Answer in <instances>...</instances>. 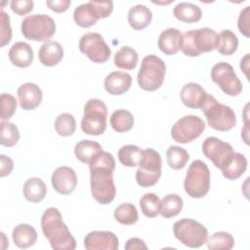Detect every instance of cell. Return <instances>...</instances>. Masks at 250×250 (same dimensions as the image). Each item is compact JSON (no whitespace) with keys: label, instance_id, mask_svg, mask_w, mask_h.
I'll list each match as a JSON object with an SVG mask.
<instances>
[{"label":"cell","instance_id":"6da1fadb","mask_svg":"<svg viewBox=\"0 0 250 250\" xmlns=\"http://www.w3.org/2000/svg\"><path fill=\"white\" fill-rule=\"evenodd\" d=\"M91 192L94 199L103 205L109 204L115 197L113 182L115 159L111 153L102 150L89 163Z\"/></svg>","mask_w":250,"mask_h":250},{"label":"cell","instance_id":"7a4b0ae2","mask_svg":"<svg viewBox=\"0 0 250 250\" xmlns=\"http://www.w3.org/2000/svg\"><path fill=\"white\" fill-rule=\"evenodd\" d=\"M41 229L44 236L55 250H74L75 238L62 222V214L56 207H49L41 217Z\"/></svg>","mask_w":250,"mask_h":250},{"label":"cell","instance_id":"3957f363","mask_svg":"<svg viewBox=\"0 0 250 250\" xmlns=\"http://www.w3.org/2000/svg\"><path fill=\"white\" fill-rule=\"evenodd\" d=\"M218 33L210 27L191 29L183 34L181 50L188 57H198L217 48Z\"/></svg>","mask_w":250,"mask_h":250},{"label":"cell","instance_id":"277c9868","mask_svg":"<svg viewBox=\"0 0 250 250\" xmlns=\"http://www.w3.org/2000/svg\"><path fill=\"white\" fill-rule=\"evenodd\" d=\"M201 109L208 125L217 131L227 132L236 125V116L231 107L219 103L212 95L208 94Z\"/></svg>","mask_w":250,"mask_h":250},{"label":"cell","instance_id":"5b68a950","mask_svg":"<svg viewBox=\"0 0 250 250\" xmlns=\"http://www.w3.org/2000/svg\"><path fill=\"white\" fill-rule=\"evenodd\" d=\"M165 73V62L156 55H147L142 61L137 81L143 90L152 92L162 86Z\"/></svg>","mask_w":250,"mask_h":250},{"label":"cell","instance_id":"8992f818","mask_svg":"<svg viewBox=\"0 0 250 250\" xmlns=\"http://www.w3.org/2000/svg\"><path fill=\"white\" fill-rule=\"evenodd\" d=\"M185 191L192 198L204 197L210 188V171L202 160H193L188 168L185 182Z\"/></svg>","mask_w":250,"mask_h":250},{"label":"cell","instance_id":"52a82bcc","mask_svg":"<svg viewBox=\"0 0 250 250\" xmlns=\"http://www.w3.org/2000/svg\"><path fill=\"white\" fill-rule=\"evenodd\" d=\"M136 172V181L143 188L154 186L162 172V160L159 152L153 148L143 149Z\"/></svg>","mask_w":250,"mask_h":250},{"label":"cell","instance_id":"ba28073f","mask_svg":"<svg viewBox=\"0 0 250 250\" xmlns=\"http://www.w3.org/2000/svg\"><path fill=\"white\" fill-rule=\"evenodd\" d=\"M106 118L107 107L105 104L98 99H90L84 105L81 129L87 135H102L106 128Z\"/></svg>","mask_w":250,"mask_h":250},{"label":"cell","instance_id":"9c48e42d","mask_svg":"<svg viewBox=\"0 0 250 250\" xmlns=\"http://www.w3.org/2000/svg\"><path fill=\"white\" fill-rule=\"evenodd\" d=\"M173 232L181 243L190 248L201 247L208 238L207 229L199 222L188 218L175 222Z\"/></svg>","mask_w":250,"mask_h":250},{"label":"cell","instance_id":"30bf717a","mask_svg":"<svg viewBox=\"0 0 250 250\" xmlns=\"http://www.w3.org/2000/svg\"><path fill=\"white\" fill-rule=\"evenodd\" d=\"M21 29L26 39L48 41L56 32V23L54 19L46 14H34L22 20Z\"/></svg>","mask_w":250,"mask_h":250},{"label":"cell","instance_id":"8fae6325","mask_svg":"<svg viewBox=\"0 0 250 250\" xmlns=\"http://www.w3.org/2000/svg\"><path fill=\"white\" fill-rule=\"evenodd\" d=\"M113 11L112 1L91 0L77 6L73 12V20L80 27H90L100 19H105Z\"/></svg>","mask_w":250,"mask_h":250},{"label":"cell","instance_id":"7c38bea8","mask_svg":"<svg viewBox=\"0 0 250 250\" xmlns=\"http://www.w3.org/2000/svg\"><path fill=\"white\" fill-rule=\"evenodd\" d=\"M211 79L228 96H238L242 91V83L229 62L215 63L211 69Z\"/></svg>","mask_w":250,"mask_h":250},{"label":"cell","instance_id":"4fadbf2b","mask_svg":"<svg viewBox=\"0 0 250 250\" xmlns=\"http://www.w3.org/2000/svg\"><path fill=\"white\" fill-rule=\"evenodd\" d=\"M205 130L204 121L197 115L183 116L171 128L172 139L180 144H187L197 139Z\"/></svg>","mask_w":250,"mask_h":250},{"label":"cell","instance_id":"5bb4252c","mask_svg":"<svg viewBox=\"0 0 250 250\" xmlns=\"http://www.w3.org/2000/svg\"><path fill=\"white\" fill-rule=\"evenodd\" d=\"M79 50L90 61L103 63L110 57V48L100 33L87 32L79 39Z\"/></svg>","mask_w":250,"mask_h":250},{"label":"cell","instance_id":"9a60e30c","mask_svg":"<svg viewBox=\"0 0 250 250\" xmlns=\"http://www.w3.org/2000/svg\"><path fill=\"white\" fill-rule=\"evenodd\" d=\"M202 152L219 169L227 166L234 153L230 144L216 137H208L204 140Z\"/></svg>","mask_w":250,"mask_h":250},{"label":"cell","instance_id":"2e32d148","mask_svg":"<svg viewBox=\"0 0 250 250\" xmlns=\"http://www.w3.org/2000/svg\"><path fill=\"white\" fill-rule=\"evenodd\" d=\"M118 246L116 234L107 230H93L84 238V247L88 250H117Z\"/></svg>","mask_w":250,"mask_h":250},{"label":"cell","instance_id":"e0dca14e","mask_svg":"<svg viewBox=\"0 0 250 250\" xmlns=\"http://www.w3.org/2000/svg\"><path fill=\"white\" fill-rule=\"evenodd\" d=\"M51 183L57 192L61 194H70L76 188L77 176L71 167L61 166L53 172Z\"/></svg>","mask_w":250,"mask_h":250},{"label":"cell","instance_id":"ac0fdd59","mask_svg":"<svg viewBox=\"0 0 250 250\" xmlns=\"http://www.w3.org/2000/svg\"><path fill=\"white\" fill-rule=\"evenodd\" d=\"M20 105L24 110L35 109L42 102L43 93L41 88L31 82H26L18 88Z\"/></svg>","mask_w":250,"mask_h":250},{"label":"cell","instance_id":"d6986e66","mask_svg":"<svg viewBox=\"0 0 250 250\" xmlns=\"http://www.w3.org/2000/svg\"><path fill=\"white\" fill-rule=\"evenodd\" d=\"M207 96L203 87L194 82L185 84L180 93L182 103L189 108H201Z\"/></svg>","mask_w":250,"mask_h":250},{"label":"cell","instance_id":"ffe728a7","mask_svg":"<svg viewBox=\"0 0 250 250\" xmlns=\"http://www.w3.org/2000/svg\"><path fill=\"white\" fill-rule=\"evenodd\" d=\"M132 84V76L123 71H112L104 81L105 91L113 96H119L127 92Z\"/></svg>","mask_w":250,"mask_h":250},{"label":"cell","instance_id":"44dd1931","mask_svg":"<svg viewBox=\"0 0 250 250\" xmlns=\"http://www.w3.org/2000/svg\"><path fill=\"white\" fill-rule=\"evenodd\" d=\"M183 33L174 27L163 30L158 37V48L165 55H175L181 50Z\"/></svg>","mask_w":250,"mask_h":250},{"label":"cell","instance_id":"7402d4cb","mask_svg":"<svg viewBox=\"0 0 250 250\" xmlns=\"http://www.w3.org/2000/svg\"><path fill=\"white\" fill-rule=\"evenodd\" d=\"M10 62L18 67H27L33 62V50L29 44L18 41L9 50Z\"/></svg>","mask_w":250,"mask_h":250},{"label":"cell","instance_id":"603a6c76","mask_svg":"<svg viewBox=\"0 0 250 250\" xmlns=\"http://www.w3.org/2000/svg\"><path fill=\"white\" fill-rule=\"evenodd\" d=\"M38 58L40 62L46 66L57 65L63 58V49L59 42L48 40L40 47Z\"/></svg>","mask_w":250,"mask_h":250},{"label":"cell","instance_id":"cb8c5ba5","mask_svg":"<svg viewBox=\"0 0 250 250\" xmlns=\"http://www.w3.org/2000/svg\"><path fill=\"white\" fill-rule=\"evenodd\" d=\"M152 20L151 11L145 5L138 4L128 11V22L135 30H142L149 25Z\"/></svg>","mask_w":250,"mask_h":250},{"label":"cell","instance_id":"d4e9b609","mask_svg":"<svg viewBox=\"0 0 250 250\" xmlns=\"http://www.w3.org/2000/svg\"><path fill=\"white\" fill-rule=\"evenodd\" d=\"M13 240L17 247L26 249L34 245L37 240V232L28 224H20L13 229Z\"/></svg>","mask_w":250,"mask_h":250},{"label":"cell","instance_id":"484cf974","mask_svg":"<svg viewBox=\"0 0 250 250\" xmlns=\"http://www.w3.org/2000/svg\"><path fill=\"white\" fill-rule=\"evenodd\" d=\"M173 15L179 21L188 23L197 22L202 18L201 9L197 5L189 2L178 3L174 7Z\"/></svg>","mask_w":250,"mask_h":250},{"label":"cell","instance_id":"4316f807","mask_svg":"<svg viewBox=\"0 0 250 250\" xmlns=\"http://www.w3.org/2000/svg\"><path fill=\"white\" fill-rule=\"evenodd\" d=\"M22 192L27 201L38 203L44 199L47 193V187L40 178H29L23 184Z\"/></svg>","mask_w":250,"mask_h":250},{"label":"cell","instance_id":"83f0119b","mask_svg":"<svg viewBox=\"0 0 250 250\" xmlns=\"http://www.w3.org/2000/svg\"><path fill=\"white\" fill-rule=\"evenodd\" d=\"M102 150V146L99 143L91 140H82L78 142L74 147V153L76 158L79 161L88 165L93 160V158Z\"/></svg>","mask_w":250,"mask_h":250},{"label":"cell","instance_id":"f1b7e54d","mask_svg":"<svg viewBox=\"0 0 250 250\" xmlns=\"http://www.w3.org/2000/svg\"><path fill=\"white\" fill-rule=\"evenodd\" d=\"M247 158L240 152H234L229 163L222 170L223 176L228 180H236L244 174L247 169Z\"/></svg>","mask_w":250,"mask_h":250},{"label":"cell","instance_id":"f546056e","mask_svg":"<svg viewBox=\"0 0 250 250\" xmlns=\"http://www.w3.org/2000/svg\"><path fill=\"white\" fill-rule=\"evenodd\" d=\"M139 55L137 51L129 46L121 47L114 55L113 62L115 66L121 69H134L138 63Z\"/></svg>","mask_w":250,"mask_h":250},{"label":"cell","instance_id":"4dcf8cb0","mask_svg":"<svg viewBox=\"0 0 250 250\" xmlns=\"http://www.w3.org/2000/svg\"><path fill=\"white\" fill-rule=\"evenodd\" d=\"M184 206L183 198L176 193H169L160 200L159 214L163 218H172L181 213Z\"/></svg>","mask_w":250,"mask_h":250},{"label":"cell","instance_id":"1f68e13d","mask_svg":"<svg viewBox=\"0 0 250 250\" xmlns=\"http://www.w3.org/2000/svg\"><path fill=\"white\" fill-rule=\"evenodd\" d=\"M110 126L117 133L130 131L134 126V116L126 109H117L110 115Z\"/></svg>","mask_w":250,"mask_h":250},{"label":"cell","instance_id":"d6a6232c","mask_svg":"<svg viewBox=\"0 0 250 250\" xmlns=\"http://www.w3.org/2000/svg\"><path fill=\"white\" fill-rule=\"evenodd\" d=\"M238 48V38L229 29H224L218 34L217 51L224 56H230Z\"/></svg>","mask_w":250,"mask_h":250},{"label":"cell","instance_id":"836d02e7","mask_svg":"<svg viewBox=\"0 0 250 250\" xmlns=\"http://www.w3.org/2000/svg\"><path fill=\"white\" fill-rule=\"evenodd\" d=\"M114 219L121 225H134L139 220V214L137 208L132 203H122L118 205L113 213Z\"/></svg>","mask_w":250,"mask_h":250},{"label":"cell","instance_id":"e575fe53","mask_svg":"<svg viewBox=\"0 0 250 250\" xmlns=\"http://www.w3.org/2000/svg\"><path fill=\"white\" fill-rule=\"evenodd\" d=\"M166 159L172 169L181 170L187 165L189 154L185 148L179 146H171L166 151Z\"/></svg>","mask_w":250,"mask_h":250},{"label":"cell","instance_id":"d590c367","mask_svg":"<svg viewBox=\"0 0 250 250\" xmlns=\"http://www.w3.org/2000/svg\"><path fill=\"white\" fill-rule=\"evenodd\" d=\"M143 149L135 145H126L119 148L117 152L118 160L126 167H135L139 164Z\"/></svg>","mask_w":250,"mask_h":250},{"label":"cell","instance_id":"8d00e7d4","mask_svg":"<svg viewBox=\"0 0 250 250\" xmlns=\"http://www.w3.org/2000/svg\"><path fill=\"white\" fill-rule=\"evenodd\" d=\"M210 250H230L234 246L233 236L227 231L214 232L206 241Z\"/></svg>","mask_w":250,"mask_h":250},{"label":"cell","instance_id":"74e56055","mask_svg":"<svg viewBox=\"0 0 250 250\" xmlns=\"http://www.w3.org/2000/svg\"><path fill=\"white\" fill-rule=\"evenodd\" d=\"M20 140L18 127L9 121L2 120L0 124V144L4 146H14Z\"/></svg>","mask_w":250,"mask_h":250},{"label":"cell","instance_id":"f35d334b","mask_svg":"<svg viewBox=\"0 0 250 250\" xmlns=\"http://www.w3.org/2000/svg\"><path fill=\"white\" fill-rule=\"evenodd\" d=\"M56 132L62 137H68L73 135L76 129V121L71 113L63 112L58 115L55 120Z\"/></svg>","mask_w":250,"mask_h":250},{"label":"cell","instance_id":"ab89813d","mask_svg":"<svg viewBox=\"0 0 250 250\" xmlns=\"http://www.w3.org/2000/svg\"><path fill=\"white\" fill-rule=\"evenodd\" d=\"M140 206L146 217L154 218L159 214L160 198L153 192L146 193L140 199Z\"/></svg>","mask_w":250,"mask_h":250},{"label":"cell","instance_id":"60d3db41","mask_svg":"<svg viewBox=\"0 0 250 250\" xmlns=\"http://www.w3.org/2000/svg\"><path fill=\"white\" fill-rule=\"evenodd\" d=\"M0 118L7 120L14 115L17 109V100L11 94L2 93L0 96Z\"/></svg>","mask_w":250,"mask_h":250},{"label":"cell","instance_id":"b9f144b4","mask_svg":"<svg viewBox=\"0 0 250 250\" xmlns=\"http://www.w3.org/2000/svg\"><path fill=\"white\" fill-rule=\"evenodd\" d=\"M12 39V28L10 25L9 15L1 10L0 13V47L7 45Z\"/></svg>","mask_w":250,"mask_h":250},{"label":"cell","instance_id":"7bdbcfd3","mask_svg":"<svg viewBox=\"0 0 250 250\" xmlns=\"http://www.w3.org/2000/svg\"><path fill=\"white\" fill-rule=\"evenodd\" d=\"M11 9L19 16H24L33 10L34 2L32 0H13L10 2Z\"/></svg>","mask_w":250,"mask_h":250},{"label":"cell","instance_id":"ee69618b","mask_svg":"<svg viewBox=\"0 0 250 250\" xmlns=\"http://www.w3.org/2000/svg\"><path fill=\"white\" fill-rule=\"evenodd\" d=\"M250 6H246L243 10H241L238 20H237V26L239 31L245 36L249 37L250 35V27H249V22H250Z\"/></svg>","mask_w":250,"mask_h":250},{"label":"cell","instance_id":"f6af8a7d","mask_svg":"<svg viewBox=\"0 0 250 250\" xmlns=\"http://www.w3.org/2000/svg\"><path fill=\"white\" fill-rule=\"evenodd\" d=\"M71 4L70 0H47L46 5L56 13L65 12Z\"/></svg>","mask_w":250,"mask_h":250},{"label":"cell","instance_id":"bcb514c9","mask_svg":"<svg viewBox=\"0 0 250 250\" xmlns=\"http://www.w3.org/2000/svg\"><path fill=\"white\" fill-rule=\"evenodd\" d=\"M14 169V162L11 157L6 156L5 154L0 155V176L5 177Z\"/></svg>","mask_w":250,"mask_h":250},{"label":"cell","instance_id":"7dc6e473","mask_svg":"<svg viewBox=\"0 0 250 250\" xmlns=\"http://www.w3.org/2000/svg\"><path fill=\"white\" fill-rule=\"evenodd\" d=\"M125 249L126 250H140V249H147V246L144 242L143 239L138 238V237H133L127 240L125 244Z\"/></svg>","mask_w":250,"mask_h":250},{"label":"cell","instance_id":"c3c4849f","mask_svg":"<svg viewBox=\"0 0 250 250\" xmlns=\"http://www.w3.org/2000/svg\"><path fill=\"white\" fill-rule=\"evenodd\" d=\"M248 62H249V54H246V56L241 60L240 62V68L241 70L244 71L245 75L248 76L247 74V70H248Z\"/></svg>","mask_w":250,"mask_h":250}]
</instances>
